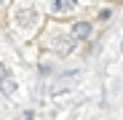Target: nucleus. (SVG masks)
<instances>
[{
  "label": "nucleus",
  "instance_id": "0eeeda50",
  "mask_svg": "<svg viewBox=\"0 0 123 120\" xmlns=\"http://www.w3.org/2000/svg\"><path fill=\"white\" fill-rule=\"evenodd\" d=\"M120 48H123V46H120Z\"/></svg>",
  "mask_w": 123,
  "mask_h": 120
},
{
  "label": "nucleus",
  "instance_id": "423d86ee",
  "mask_svg": "<svg viewBox=\"0 0 123 120\" xmlns=\"http://www.w3.org/2000/svg\"><path fill=\"white\" fill-rule=\"evenodd\" d=\"M0 3H3V0H0Z\"/></svg>",
  "mask_w": 123,
  "mask_h": 120
},
{
  "label": "nucleus",
  "instance_id": "f257e3e1",
  "mask_svg": "<svg viewBox=\"0 0 123 120\" xmlns=\"http://www.w3.org/2000/svg\"><path fill=\"white\" fill-rule=\"evenodd\" d=\"M13 22L19 24V27H32L35 22H37V13H35V8H19L16 11V16H13Z\"/></svg>",
  "mask_w": 123,
  "mask_h": 120
},
{
  "label": "nucleus",
  "instance_id": "7ed1b4c3",
  "mask_svg": "<svg viewBox=\"0 0 123 120\" xmlns=\"http://www.w3.org/2000/svg\"><path fill=\"white\" fill-rule=\"evenodd\" d=\"M91 35V24L88 22H78V24H72V37L75 40H86Z\"/></svg>",
  "mask_w": 123,
  "mask_h": 120
},
{
  "label": "nucleus",
  "instance_id": "f03ea898",
  "mask_svg": "<svg viewBox=\"0 0 123 120\" xmlns=\"http://www.w3.org/2000/svg\"><path fill=\"white\" fill-rule=\"evenodd\" d=\"M72 8H75V0H51V11L59 13V16L62 13H70Z\"/></svg>",
  "mask_w": 123,
  "mask_h": 120
},
{
  "label": "nucleus",
  "instance_id": "20e7f679",
  "mask_svg": "<svg viewBox=\"0 0 123 120\" xmlns=\"http://www.w3.org/2000/svg\"><path fill=\"white\" fill-rule=\"evenodd\" d=\"M0 88H3V93H11V91L16 88V83H13V80H3V83H0Z\"/></svg>",
  "mask_w": 123,
  "mask_h": 120
},
{
  "label": "nucleus",
  "instance_id": "39448f33",
  "mask_svg": "<svg viewBox=\"0 0 123 120\" xmlns=\"http://www.w3.org/2000/svg\"><path fill=\"white\" fill-rule=\"evenodd\" d=\"M6 77H8V72H6V67H3V64H0V83H3Z\"/></svg>",
  "mask_w": 123,
  "mask_h": 120
}]
</instances>
